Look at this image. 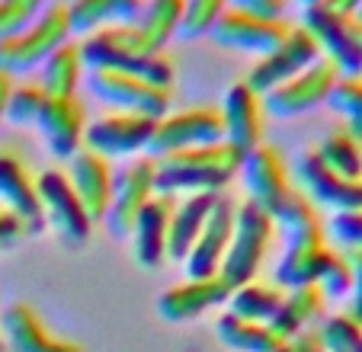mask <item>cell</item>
<instances>
[{"label":"cell","mask_w":362,"mask_h":352,"mask_svg":"<svg viewBox=\"0 0 362 352\" xmlns=\"http://www.w3.org/2000/svg\"><path fill=\"white\" fill-rule=\"evenodd\" d=\"M276 228L286 237V253L276 263V285L279 288H298V285H315L321 276L324 259L334 247H327V224H324L317 205L298 189L286 196V202L273 211Z\"/></svg>","instance_id":"6da1fadb"},{"label":"cell","mask_w":362,"mask_h":352,"mask_svg":"<svg viewBox=\"0 0 362 352\" xmlns=\"http://www.w3.org/2000/svg\"><path fill=\"white\" fill-rule=\"evenodd\" d=\"M240 160L244 154L228 141L154 157V192L170 199L192 192H225V186L240 173Z\"/></svg>","instance_id":"7a4b0ae2"},{"label":"cell","mask_w":362,"mask_h":352,"mask_svg":"<svg viewBox=\"0 0 362 352\" xmlns=\"http://www.w3.org/2000/svg\"><path fill=\"white\" fill-rule=\"evenodd\" d=\"M81 58L87 71L93 68L122 71V74H132L138 81H148L164 90H173V83H177L173 58L167 52H148L141 45V39H138L135 26H110L83 35Z\"/></svg>","instance_id":"3957f363"},{"label":"cell","mask_w":362,"mask_h":352,"mask_svg":"<svg viewBox=\"0 0 362 352\" xmlns=\"http://www.w3.org/2000/svg\"><path fill=\"white\" fill-rule=\"evenodd\" d=\"M276 237V221L269 211H263L260 205H253L250 199L238 202V215H234V234L228 253L221 259L218 276L225 278L231 288L247 285L257 278V272L263 269L269 257V247Z\"/></svg>","instance_id":"277c9868"},{"label":"cell","mask_w":362,"mask_h":352,"mask_svg":"<svg viewBox=\"0 0 362 352\" xmlns=\"http://www.w3.org/2000/svg\"><path fill=\"white\" fill-rule=\"evenodd\" d=\"M71 35L74 33H71L68 4H62V0L48 4L33 26L0 42V71H7L10 77L39 71Z\"/></svg>","instance_id":"5b68a950"},{"label":"cell","mask_w":362,"mask_h":352,"mask_svg":"<svg viewBox=\"0 0 362 352\" xmlns=\"http://www.w3.org/2000/svg\"><path fill=\"white\" fill-rule=\"evenodd\" d=\"M225 141V122L218 106H189L167 112L154 122V135L148 144V157H164L177 151L205 148Z\"/></svg>","instance_id":"8992f818"},{"label":"cell","mask_w":362,"mask_h":352,"mask_svg":"<svg viewBox=\"0 0 362 352\" xmlns=\"http://www.w3.org/2000/svg\"><path fill=\"white\" fill-rule=\"evenodd\" d=\"M87 87L112 112H135V115H148V119H160L173 106V90L154 87L148 81H138V77L110 68L87 71Z\"/></svg>","instance_id":"52a82bcc"},{"label":"cell","mask_w":362,"mask_h":352,"mask_svg":"<svg viewBox=\"0 0 362 352\" xmlns=\"http://www.w3.org/2000/svg\"><path fill=\"white\" fill-rule=\"evenodd\" d=\"M301 26L317 39L321 45V58H327L337 68L340 77H359L362 68V39H359V23L356 16L337 13L327 4L308 7L301 16Z\"/></svg>","instance_id":"ba28073f"},{"label":"cell","mask_w":362,"mask_h":352,"mask_svg":"<svg viewBox=\"0 0 362 352\" xmlns=\"http://www.w3.org/2000/svg\"><path fill=\"white\" fill-rule=\"evenodd\" d=\"M317 58H321V45H317L315 35L308 33L305 26H292L288 35L273 48V52L263 54V58H257V61L250 64L244 83L253 90V93L267 96L269 90H276L279 83H286L288 77H295L305 68H311Z\"/></svg>","instance_id":"9c48e42d"},{"label":"cell","mask_w":362,"mask_h":352,"mask_svg":"<svg viewBox=\"0 0 362 352\" xmlns=\"http://www.w3.org/2000/svg\"><path fill=\"white\" fill-rule=\"evenodd\" d=\"M295 180H298V192L311 199L317 209L362 211V180H346V176L334 173L317 157L315 148H308L298 154V160H295Z\"/></svg>","instance_id":"30bf717a"},{"label":"cell","mask_w":362,"mask_h":352,"mask_svg":"<svg viewBox=\"0 0 362 352\" xmlns=\"http://www.w3.org/2000/svg\"><path fill=\"white\" fill-rule=\"evenodd\" d=\"M35 183H39L45 224H52L68 244H74V247L87 244L90 230H93V218L87 215L83 202L77 199L68 173H62V170H45V173L35 176Z\"/></svg>","instance_id":"8fae6325"},{"label":"cell","mask_w":362,"mask_h":352,"mask_svg":"<svg viewBox=\"0 0 362 352\" xmlns=\"http://www.w3.org/2000/svg\"><path fill=\"white\" fill-rule=\"evenodd\" d=\"M340 81L337 68L327 58H317L311 68H305L301 74L288 77L286 83H279L276 90H269L263 96V109L276 119H295V115H305L311 109L324 106L334 90V83Z\"/></svg>","instance_id":"7c38bea8"},{"label":"cell","mask_w":362,"mask_h":352,"mask_svg":"<svg viewBox=\"0 0 362 352\" xmlns=\"http://www.w3.org/2000/svg\"><path fill=\"white\" fill-rule=\"evenodd\" d=\"M288 23L282 20H269V16H257V13H244V10H231L218 16V23L212 26V42L218 48L228 52H244V54H269L282 39L288 35Z\"/></svg>","instance_id":"4fadbf2b"},{"label":"cell","mask_w":362,"mask_h":352,"mask_svg":"<svg viewBox=\"0 0 362 352\" xmlns=\"http://www.w3.org/2000/svg\"><path fill=\"white\" fill-rule=\"evenodd\" d=\"M158 196L154 192V157H138L116 170V186H112V202L106 211V224L116 237H132L141 209Z\"/></svg>","instance_id":"5bb4252c"},{"label":"cell","mask_w":362,"mask_h":352,"mask_svg":"<svg viewBox=\"0 0 362 352\" xmlns=\"http://www.w3.org/2000/svg\"><path fill=\"white\" fill-rule=\"evenodd\" d=\"M234 215H238V199H234L231 192H221V196L215 199L209 218H205L202 234L196 237L189 257L183 259L189 278L218 276L221 259H225L228 244H231V234H234Z\"/></svg>","instance_id":"9a60e30c"},{"label":"cell","mask_w":362,"mask_h":352,"mask_svg":"<svg viewBox=\"0 0 362 352\" xmlns=\"http://www.w3.org/2000/svg\"><path fill=\"white\" fill-rule=\"evenodd\" d=\"M154 122L148 115L135 112H110L100 115L96 122L87 125L83 131V148L96 151L103 157H132L148 151L151 135H154Z\"/></svg>","instance_id":"2e32d148"},{"label":"cell","mask_w":362,"mask_h":352,"mask_svg":"<svg viewBox=\"0 0 362 352\" xmlns=\"http://www.w3.org/2000/svg\"><path fill=\"white\" fill-rule=\"evenodd\" d=\"M0 205H7L13 215H20L29 234H39L45 228L39 183L33 176V167L16 148H0Z\"/></svg>","instance_id":"e0dca14e"},{"label":"cell","mask_w":362,"mask_h":352,"mask_svg":"<svg viewBox=\"0 0 362 352\" xmlns=\"http://www.w3.org/2000/svg\"><path fill=\"white\" fill-rule=\"evenodd\" d=\"M0 336L10 352H83L77 339H68L45 324L39 311L26 301H16L0 317Z\"/></svg>","instance_id":"ac0fdd59"},{"label":"cell","mask_w":362,"mask_h":352,"mask_svg":"<svg viewBox=\"0 0 362 352\" xmlns=\"http://www.w3.org/2000/svg\"><path fill=\"white\" fill-rule=\"evenodd\" d=\"M240 180H244L247 199L253 205H260L263 211L273 215L286 196L292 192V180H288V167L282 160V154L269 144H260L244 154L240 160Z\"/></svg>","instance_id":"d6986e66"},{"label":"cell","mask_w":362,"mask_h":352,"mask_svg":"<svg viewBox=\"0 0 362 352\" xmlns=\"http://www.w3.org/2000/svg\"><path fill=\"white\" fill-rule=\"evenodd\" d=\"M228 298H231V285L221 276L186 278V282L167 288L158 298V314L167 324H186V320L212 311V307L228 305Z\"/></svg>","instance_id":"ffe728a7"},{"label":"cell","mask_w":362,"mask_h":352,"mask_svg":"<svg viewBox=\"0 0 362 352\" xmlns=\"http://www.w3.org/2000/svg\"><path fill=\"white\" fill-rule=\"evenodd\" d=\"M71 186H74L77 199L83 202L87 215L93 221H106V211L112 202V186H116V170H112L110 157L96 154L90 148H81L71 157Z\"/></svg>","instance_id":"44dd1931"},{"label":"cell","mask_w":362,"mask_h":352,"mask_svg":"<svg viewBox=\"0 0 362 352\" xmlns=\"http://www.w3.org/2000/svg\"><path fill=\"white\" fill-rule=\"evenodd\" d=\"M221 122H225V141L234 144L240 154L263 144V100L253 93L244 81L228 87L225 102H221Z\"/></svg>","instance_id":"7402d4cb"},{"label":"cell","mask_w":362,"mask_h":352,"mask_svg":"<svg viewBox=\"0 0 362 352\" xmlns=\"http://www.w3.org/2000/svg\"><path fill=\"white\" fill-rule=\"evenodd\" d=\"M39 131L45 135L48 151L55 157H74L83 148L87 131V112L77 96H48L39 115Z\"/></svg>","instance_id":"603a6c76"},{"label":"cell","mask_w":362,"mask_h":352,"mask_svg":"<svg viewBox=\"0 0 362 352\" xmlns=\"http://www.w3.org/2000/svg\"><path fill=\"white\" fill-rule=\"evenodd\" d=\"M173 205H177V199L154 196L141 209L135 228H132V253H135L138 266H144V269H158L167 259V237H170Z\"/></svg>","instance_id":"cb8c5ba5"},{"label":"cell","mask_w":362,"mask_h":352,"mask_svg":"<svg viewBox=\"0 0 362 352\" xmlns=\"http://www.w3.org/2000/svg\"><path fill=\"white\" fill-rule=\"evenodd\" d=\"M324 305L327 298L321 295L317 285H298V288H288L282 295V305L276 311V317L269 320V327L276 330L279 339H292L305 330H315L317 320H324Z\"/></svg>","instance_id":"d4e9b609"},{"label":"cell","mask_w":362,"mask_h":352,"mask_svg":"<svg viewBox=\"0 0 362 352\" xmlns=\"http://www.w3.org/2000/svg\"><path fill=\"white\" fill-rule=\"evenodd\" d=\"M144 10V0H71V33L90 35L96 29L110 26H132Z\"/></svg>","instance_id":"484cf974"},{"label":"cell","mask_w":362,"mask_h":352,"mask_svg":"<svg viewBox=\"0 0 362 352\" xmlns=\"http://www.w3.org/2000/svg\"><path fill=\"white\" fill-rule=\"evenodd\" d=\"M218 196L221 192H192V196H186L183 202L173 205L167 257L177 259V263H183V259L189 257L192 244H196V237L202 234V224H205V218H209V211H212V205Z\"/></svg>","instance_id":"4316f807"},{"label":"cell","mask_w":362,"mask_h":352,"mask_svg":"<svg viewBox=\"0 0 362 352\" xmlns=\"http://www.w3.org/2000/svg\"><path fill=\"white\" fill-rule=\"evenodd\" d=\"M183 20V0H144L138 23H132L148 52H164L167 42L180 33Z\"/></svg>","instance_id":"83f0119b"},{"label":"cell","mask_w":362,"mask_h":352,"mask_svg":"<svg viewBox=\"0 0 362 352\" xmlns=\"http://www.w3.org/2000/svg\"><path fill=\"white\" fill-rule=\"evenodd\" d=\"M215 333L234 352H273L279 343H286V339L276 336L269 324H253V320L234 317L231 311H225L215 320Z\"/></svg>","instance_id":"f1b7e54d"},{"label":"cell","mask_w":362,"mask_h":352,"mask_svg":"<svg viewBox=\"0 0 362 352\" xmlns=\"http://www.w3.org/2000/svg\"><path fill=\"white\" fill-rule=\"evenodd\" d=\"M39 71H42L39 87L45 90V96H74L77 87H81V74H83L81 45L64 42Z\"/></svg>","instance_id":"f546056e"},{"label":"cell","mask_w":362,"mask_h":352,"mask_svg":"<svg viewBox=\"0 0 362 352\" xmlns=\"http://www.w3.org/2000/svg\"><path fill=\"white\" fill-rule=\"evenodd\" d=\"M282 295L276 285H263V282H247V285H238L231 288V298H228V311L234 317H244V320H253V324H269L276 317L282 305Z\"/></svg>","instance_id":"4dcf8cb0"},{"label":"cell","mask_w":362,"mask_h":352,"mask_svg":"<svg viewBox=\"0 0 362 352\" xmlns=\"http://www.w3.org/2000/svg\"><path fill=\"white\" fill-rule=\"evenodd\" d=\"M315 151L334 173L346 176V180H362V141L349 135L346 129H330Z\"/></svg>","instance_id":"1f68e13d"},{"label":"cell","mask_w":362,"mask_h":352,"mask_svg":"<svg viewBox=\"0 0 362 352\" xmlns=\"http://www.w3.org/2000/svg\"><path fill=\"white\" fill-rule=\"evenodd\" d=\"M324 106H330V112L343 122L340 129H346L349 135L362 141V81L359 77H340Z\"/></svg>","instance_id":"d6a6232c"},{"label":"cell","mask_w":362,"mask_h":352,"mask_svg":"<svg viewBox=\"0 0 362 352\" xmlns=\"http://www.w3.org/2000/svg\"><path fill=\"white\" fill-rule=\"evenodd\" d=\"M315 330L324 352H362V324H356L349 314L324 317Z\"/></svg>","instance_id":"836d02e7"},{"label":"cell","mask_w":362,"mask_h":352,"mask_svg":"<svg viewBox=\"0 0 362 352\" xmlns=\"http://www.w3.org/2000/svg\"><path fill=\"white\" fill-rule=\"evenodd\" d=\"M228 10V0H183V20H180V33L186 42H196L202 35L212 33L218 16Z\"/></svg>","instance_id":"e575fe53"},{"label":"cell","mask_w":362,"mask_h":352,"mask_svg":"<svg viewBox=\"0 0 362 352\" xmlns=\"http://www.w3.org/2000/svg\"><path fill=\"white\" fill-rule=\"evenodd\" d=\"M45 90L39 87V83H20L13 90H10V100H7V115L4 119H10L13 125H35L42 115V106H45Z\"/></svg>","instance_id":"d590c367"},{"label":"cell","mask_w":362,"mask_h":352,"mask_svg":"<svg viewBox=\"0 0 362 352\" xmlns=\"http://www.w3.org/2000/svg\"><path fill=\"white\" fill-rule=\"evenodd\" d=\"M317 288H321L324 298H346L349 295V285H353V266H349L346 253L340 250H330V257L324 259L321 266V276H317Z\"/></svg>","instance_id":"8d00e7d4"},{"label":"cell","mask_w":362,"mask_h":352,"mask_svg":"<svg viewBox=\"0 0 362 352\" xmlns=\"http://www.w3.org/2000/svg\"><path fill=\"white\" fill-rule=\"evenodd\" d=\"M42 10L45 0H0V42L33 26Z\"/></svg>","instance_id":"74e56055"},{"label":"cell","mask_w":362,"mask_h":352,"mask_svg":"<svg viewBox=\"0 0 362 352\" xmlns=\"http://www.w3.org/2000/svg\"><path fill=\"white\" fill-rule=\"evenodd\" d=\"M327 237L340 253H359L362 257V211H334L327 224Z\"/></svg>","instance_id":"f35d334b"},{"label":"cell","mask_w":362,"mask_h":352,"mask_svg":"<svg viewBox=\"0 0 362 352\" xmlns=\"http://www.w3.org/2000/svg\"><path fill=\"white\" fill-rule=\"evenodd\" d=\"M26 234L29 230H26V224L20 221V215H13L7 205H0V250H13Z\"/></svg>","instance_id":"ab89813d"},{"label":"cell","mask_w":362,"mask_h":352,"mask_svg":"<svg viewBox=\"0 0 362 352\" xmlns=\"http://www.w3.org/2000/svg\"><path fill=\"white\" fill-rule=\"evenodd\" d=\"M288 0H228L231 10H244V13H257V16H269V20H282Z\"/></svg>","instance_id":"60d3db41"},{"label":"cell","mask_w":362,"mask_h":352,"mask_svg":"<svg viewBox=\"0 0 362 352\" xmlns=\"http://www.w3.org/2000/svg\"><path fill=\"white\" fill-rule=\"evenodd\" d=\"M346 259H349V266H353V285H349V295H346V301H349L346 314L356 324H362V257L359 253H346Z\"/></svg>","instance_id":"b9f144b4"},{"label":"cell","mask_w":362,"mask_h":352,"mask_svg":"<svg viewBox=\"0 0 362 352\" xmlns=\"http://www.w3.org/2000/svg\"><path fill=\"white\" fill-rule=\"evenodd\" d=\"M10 90H13V77H10L7 71H0V122H4V115H7Z\"/></svg>","instance_id":"7bdbcfd3"},{"label":"cell","mask_w":362,"mask_h":352,"mask_svg":"<svg viewBox=\"0 0 362 352\" xmlns=\"http://www.w3.org/2000/svg\"><path fill=\"white\" fill-rule=\"evenodd\" d=\"M273 352H292V346H288V339H286V343H279Z\"/></svg>","instance_id":"ee69618b"},{"label":"cell","mask_w":362,"mask_h":352,"mask_svg":"<svg viewBox=\"0 0 362 352\" xmlns=\"http://www.w3.org/2000/svg\"><path fill=\"white\" fill-rule=\"evenodd\" d=\"M317 4H324V0H301V7H305V10L308 7H317Z\"/></svg>","instance_id":"f6af8a7d"},{"label":"cell","mask_w":362,"mask_h":352,"mask_svg":"<svg viewBox=\"0 0 362 352\" xmlns=\"http://www.w3.org/2000/svg\"><path fill=\"white\" fill-rule=\"evenodd\" d=\"M356 23H359V20H356ZM359 39H362V23H359ZM359 81H362V68H359Z\"/></svg>","instance_id":"bcb514c9"},{"label":"cell","mask_w":362,"mask_h":352,"mask_svg":"<svg viewBox=\"0 0 362 352\" xmlns=\"http://www.w3.org/2000/svg\"><path fill=\"white\" fill-rule=\"evenodd\" d=\"M356 20H359V23H362V7H359V13H356Z\"/></svg>","instance_id":"7dc6e473"},{"label":"cell","mask_w":362,"mask_h":352,"mask_svg":"<svg viewBox=\"0 0 362 352\" xmlns=\"http://www.w3.org/2000/svg\"><path fill=\"white\" fill-rule=\"evenodd\" d=\"M0 352H4V336H0Z\"/></svg>","instance_id":"c3c4849f"}]
</instances>
